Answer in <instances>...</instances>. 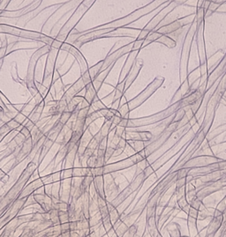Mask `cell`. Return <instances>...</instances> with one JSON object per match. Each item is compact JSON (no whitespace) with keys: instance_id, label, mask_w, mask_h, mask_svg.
Returning <instances> with one entry per match:
<instances>
[{"instance_id":"4","label":"cell","mask_w":226,"mask_h":237,"mask_svg":"<svg viewBox=\"0 0 226 237\" xmlns=\"http://www.w3.org/2000/svg\"><path fill=\"white\" fill-rule=\"evenodd\" d=\"M114 154H115V148L114 147H106L105 149V159H106V161H108L111 157L114 156Z\"/></svg>"},{"instance_id":"2","label":"cell","mask_w":226,"mask_h":237,"mask_svg":"<svg viewBox=\"0 0 226 237\" xmlns=\"http://www.w3.org/2000/svg\"><path fill=\"white\" fill-rule=\"evenodd\" d=\"M59 217V224L66 223L70 221V216L67 211H58Z\"/></svg>"},{"instance_id":"5","label":"cell","mask_w":226,"mask_h":237,"mask_svg":"<svg viewBox=\"0 0 226 237\" xmlns=\"http://www.w3.org/2000/svg\"><path fill=\"white\" fill-rule=\"evenodd\" d=\"M60 237H71V232H64V233H61L60 234Z\"/></svg>"},{"instance_id":"1","label":"cell","mask_w":226,"mask_h":237,"mask_svg":"<svg viewBox=\"0 0 226 237\" xmlns=\"http://www.w3.org/2000/svg\"><path fill=\"white\" fill-rule=\"evenodd\" d=\"M49 218L50 220L53 223V225L59 224V217H58V210L52 209L49 212Z\"/></svg>"},{"instance_id":"3","label":"cell","mask_w":226,"mask_h":237,"mask_svg":"<svg viewBox=\"0 0 226 237\" xmlns=\"http://www.w3.org/2000/svg\"><path fill=\"white\" fill-rule=\"evenodd\" d=\"M87 167L93 169L96 167V155H93L87 160Z\"/></svg>"}]
</instances>
